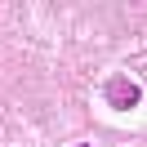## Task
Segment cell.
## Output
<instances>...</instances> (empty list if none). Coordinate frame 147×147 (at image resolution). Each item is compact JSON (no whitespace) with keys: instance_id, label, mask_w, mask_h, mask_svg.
I'll return each instance as SVG.
<instances>
[{"instance_id":"1","label":"cell","mask_w":147,"mask_h":147,"mask_svg":"<svg viewBox=\"0 0 147 147\" xmlns=\"http://www.w3.org/2000/svg\"><path fill=\"white\" fill-rule=\"evenodd\" d=\"M76 147H89V143H76Z\"/></svg>"}]
</instances>
